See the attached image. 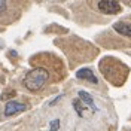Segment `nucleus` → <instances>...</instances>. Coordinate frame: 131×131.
Instances as JSON below:
<instances>
[{"label": "nucleus", "mask_w": 131, "mask_h": 131, "mask_svg": "<svg viewBox=\"0 0 131 131\" xmlns=\"http://www.w3.org/2000/svg\"><path fill=\"white\" fill-rule=\"evenodd\" d=\"M100 72L103 73V76L106 78L110 83H113L116 86L122 85L127 76H128V67L121 63L119 60L112 57H106L100 61Z\"/></svg>", "instance_id": "nucleus-1"}, {"label": "nucleus", "mask_w": 131, "mask_h": 131, "mask_svg": "<svg viewBox=\"0 0 131 131\" xmlns=\"http://www.w3.org/2000/svg\"><path fill=\"white\" fill-rule=\"evenodd\" d=\"M48 82H49V72L45 67H34L23 79L24 86L31 92H37V91L43 90Z\"/></svg>", "instance_id": "nucleus-2"}, {"label": "nucleus", "mask_w": 131, "mask_h": 131, "mask_svg": "<svg viewBox=\"0 0 131 131\" xmlns=\"http://www.w3.org/2000/svg\"><path fill=\"white\" fill-rule=\"evenodd\" d=\"M97 8L104 15H115L121 12V5L118 0H98Z\"/></svg>", "instance_id": "nucleus-3"}, {"label": "nucleus", "mask_w": 131, "mask_h": 131, "mask_svg": "<svg viewBox=\"0 0 131 131\" xmlns=\"http://www.w3.org/2000/svg\"><path fill=\"white\" fill-rule=\"evenodd\" d=\"M28 106L25 103H19V101H8L5 106V116H14V115L27 110Z\"/></svg>", "instance_id": "nucleus-4"}, {"label": "nucleus", "mask_w": 131, "mask_h": 131, "mask_svg": "<svg viewBox=\"0 0 131 131\" xmlns=\"http://www.w3.org/2000/svg\"><path fill=\"white\" fill-rule=\"evenodd\" d=\"M76 78L81 79V81H86V82H90V83H94V85H97L98 83L97 76H95L94 72H92L91 69H88V67H85V69H79V70L76 72Z\"/></svg>", "instance_id": "nucleus-5"}, {"label": "nucleus", "mask_w": 131, "mask_h": 131, "mask_svg": "<svg viewBox=\"0 0 131 131\" xmlns=\"http://www.w3.org/2000/svg\"><path fill=\"white\" fill-rule=\"evenodd\" d=\"M113 30L116 33H119L121 36H124V37L131 39V23H128V21H118V23H115Z\"/></svg>", "instance_id": "nucleus-6"}, {"label": "nucleus", "mask_w": 131, "mask_h": 131, "mask_svg": "<svg viewBox=\"0 0 131 131\" xmlns=\"http://www.w3.org/2000/svg\"><path fill=\"white\" fill-rule=\"evenodd\" d=\"M78 98H79L86 107H90L92 113H95V112L98 110V107L95 106V103H94V98L91 97L86 91H79V92H78Z\"/></svg>", "instance_id": "nucleus-7"}, {"label": "nucleus", "mask_w": 131, "mask_h": 131, "mask_svg": "<svg viewBox=\"0 0 131 131\" xmlns=\"http://www.w3.org/2000/svg\"><path fill=\"white\" fill-rule=\"evenodd\" d=\"M73 107H74V110H76V113L79 115L81 118H86V116H88V115H86V110H90V107L85 106L79 98L73 100Z\"/></svg>", "instance_id": "nucleus-8"}, {"label": "nucleus", "mask_w": 131, "mask_h": 131, "mask_svg": "<svg viewBox=\"0 0 131 131\" xmlns=\"http://www.w3.org/2000/svg\"><path fill=\"white\" fill-rule=\"evenodd\" d=\"M60 130V119H54L49 122V131H58Z\"/></svg>", "instance_id": "nucleus-9"}, {"label": "nucleus", "mask_w": 131, "mask_h": 131, "mask_svg": "<svg viewBox=\"0 0 131 131\" xmlns=\"http://www.w3.org/2000/svg\"><path fill=\"white\" fill-rule=\"evenodd\" d=\"M15 95H16V92L12 90V91H9V92H5V94L2 95V100L5 101V100H8V98H10V97H15Z\"/></svg>", "instance_id": "nucleus-10"}, {"label": "nucleus", "mask_w": 131, "mask_h": 131, "mask_svg": "<svg viewBox=\"0 0 131 131\" xmlns=\"http://www.w3.org/2000/svg\"><path fill=\"white\" fill-rule=\"evenodd\" d=\"M6 8H8L6 0H0V15H3V14L6 12Z\"/></svg>", "instance_id": "nucleus-11"}, {"label": "nucleus", "mask_w": 131, "mask_h": 131, "mask_svg": "<svg viewBox=\"0 0 131 131\" xmlns=\"http://www.w3.org/2000/svg\"><path fill=\"white\" fill-rule=\"evenodd\" d=\"M61 98H63V95H58V97H55V100H52V101L49 103V106H54V104H55V103H58Z\"/></svg>", "instance_id": "nucleus-12"}]
</instances>
